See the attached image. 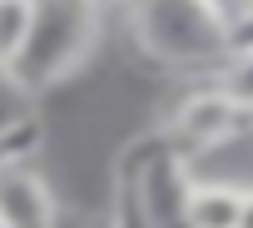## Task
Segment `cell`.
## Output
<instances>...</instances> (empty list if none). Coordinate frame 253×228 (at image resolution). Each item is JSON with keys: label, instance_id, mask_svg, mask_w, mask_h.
<instances>
[{"label": "cell", "instance_id": "6da1fadb", "mask_svg": "<svg viewBox=\"0 0 253 228\" xmlns=\"http://www.w3.org/2000/svg\"><path fill=\"white\" fill-rule=\"evenodd\" d=\"M129 35L144 60L213 79L233 55V20L213 0H129Z\"/></svg>", "mask_w": 253, "mask_h": 228}, {"label": "cell", "instance_id": "7a4b0ae2", "mask_svg": "<svg viewBox=\"0 0 253 228\" xmlns=\"http://www.w3.org/2000/svg\"><path fill=\"white\" fill-rule=\"evenodd\" d=\"M194 159L164 134H144L114 164V228H189V193H194Z\"/></svg>", "mask_w": 253, "mask_h": 228}, {"label": "cell", "instance_id": "3957f363", "mask_svg": "<svg viewBox=\"0 0 253 228\" xmlns=\"http://www.w3.org/2000/svg\"><path fill=\"white\" fill-rule=\"evenodd\" d=\"M99 30H104V5H94V0H35L30 35H25L10 75L20 79V89L30 99H40L94 55Z\"/></svg>", "mask_w": 253, "mask_h": 228}, {"label": "cell", "instance_id": "277c9868", "mask_svg": "<svg viewBox=\"0 0 253 228\" xmlns=\"http://www.w3.org/2000/svg\"><path fill=\"white\" fill-rule=\"evenodd\" d=\"M194 164L204 159V154H213V149H228L243 129H248V114L213 84V79H204V84H194V89H184L179 99H174V109L164 114V124H159Z\"/></svg>", "mask_w": 253, "mask_h": 228}, {"label": "cell", "instance_id": "5b68a950", "mask_svg": "<svg viewBox=\"0 0 253 228\" xmlns=\"http://www.w3.org/2000/svg\"><path fill=\"white\" fill-rule=\"evenodd\" d=\"M60 198L30 154L0 164V228H60Z\"/></svg>", "mask_w": 253, "mask_h": 228}, {"label": "cell", "instance_id": "8992f818", "mask_svg": "<svg viewBox=\"0 0 253 228\" xmlns=\"http://www.w3.org/2000/svg\"><path fill=\"white\" fill-rule=\"evenodd\" d=\"M243 198H248V184L199 174L194 193H189V228H238L243 223Z\"/></svg>", "mask_w": 253, "mask_h": 228}, {"label": "cell", "instance_id": "52a82bcc", "mask_svg": "<svg viewBox=\"0 0 253 228\" xmlns=\"http://www.w3.org/2000/svg\"><path fill=\"white\" fill-rule=\"evenodd\" d=\"M30 94L20 89V79L0 65V144H15V139H30V134H40V124H35V114H30Z\"/></svg>", "mask_w": 253, "mask_h": 228}, {"label": "cell", "instance_id": "ba28073f", "mask_svg": "<svg viewBox=\"0 0 253 228\" xmlns=\"http://www.w3.org/2000/svg\"><path fill=\"white\" fill-rule=\"evenodd\" d=\"M213 84L253 119V45H238V50L228 55V65L213 75Z\"/></svg>", "mask_w": 253, "mask_h": 228}, {"label": "cell", "instance_id": "9c48e42d", "mask_svg": "<svg viewBox=\"0 0 253 228\" xmlns=\"http://www.w3.org/2000/svg\"><path fill=\"white\" fill-rule=\"evenodd\" d=\"M30 5L35 0H0V65H15L25 35H30Z\"/></svg>", "mask_w": 253, "mask_h": 228}, {"label": "cell", "instance_id": "30bf717a", "mask_svg": "<svg viewBox=\"0 0 253 228\" xmlns=\"http://www.w3.org/2000/svg\"><path fill=\"white\" fill-rule=\"evenodd\" d=\"M60 228H114V223H109V213L99 218V213H80V208H65V213H60Z\"/></svg>", "mask_w": 253, "mask_h": 228}, {"label": "cell", "instance_id": "8fae6325", "mask_svg": "<svg viewBox=\"0 0 253 228\" xmlns=\"http://www.w3.org/2000/svg\"><path fill=\"white\" fill-rule=\"evenodd\" d=\"M213 5H218V10H223V15H228V20L238 25V20H243V15L253 10V0H213Z\"/></svg>", "mask_w": 253, "mask_h": 228}, {"label": "cell", "instance_id": "7c38bea8", "mask_svg": "<svg viewBox=\"0 0 253 228\" xmlns=\"http://www.w3.org/2000/svg\"><path fill=\"white\" fill-rule=\"evenodd\" d=\"M35 139H40V134H30V139H15V144H0V164H5L10 154H35Z\"/></svg>", "mask_w": 253, "mask_h": 228}, {"label": "cell", "instance_id": "4fadbf2b", "mask_svg": "<svg viewBox=\"0 0 253 228\" xmlns=\"http://www.w3.org/2000/svg\"><path fill=\"white\" fill-rule=\"evenodd\" d=\"M238 45H253V10L233 25V50H238Z\"/></svg>", "mask_w": 253, "mask_h": 228}, {"label": "cell", "instance_id": "5bb4252c", "mask_svg": "<svg viewBox=\"0 0 253 228\" xmlns=\"http://www.w3.org/2000/svg\"><path fill=\"white\" fill-rule=\"evenodd\" d=\"M238 228H253V184H248V198H243V223Z\"/></svg>", "mask_w": 253, "mask_h": 228}, {"label": "cell", "instance_id": "9a60e30c", "mask_svg": "<svg viewBox=\"0 0 253 228\" xmlns=\"http://www.w3.org/2000/svg\"><path fill=\"white\" fill-rule=\"evenodd\" d=\"M94 5H104V10H114V5H129V0H94Z\"/></svg>", "mask_w": 253, "mask_h": 228}]
</instances>
